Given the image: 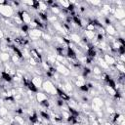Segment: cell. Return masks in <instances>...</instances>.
I'll use <instances>...</instances> for the list:
<instances>
[{
	"label": "cell",
	"instance_id": "6da1fadb",
	"mask_svg": "<svg viewBox=\"0 0 125 125\" xmlns=\"http://www.w3.org/2000/svg\"><path fill=\"white\" fill-rule=\"evenodd\" d=\"M42 88L46 93H48L50 95H56L57 94V88H56V86H54V84L50 80L44 81L42 84Z\"/></svg>",
	"mask_w": 125,
	"mask_h": 125
},
{
	"label": "cell",
	"instance_id": "7a4b0ae2",
	"mask_svg": "<svg viewBox=\"0 0 125 125\" xmlns=\"http://www.w3.org/2000/svg\"><path fill=\"white\" fill-rule=\"evenodd\" d=\"M42 33H43L42 30L39 28H31L28 31V35H29L30 39H32V40H37L40 37H42Z\"/></svg>",
	"mask_w": 125,
	"mask_h": 125
},
{
	"label": "cell",
	"instance_id": "3957f363",
	"mask_svg": "<svg viewBox=\"0 0 125 125\" xmlns=\"http://www.w3.org/2000/svg\"><path fill=\"white\" fill-rule=\"evenodd\" d=\"M21 21L23 22V24H29L31 22V17L29 16V14L26 12V11H21L19 13V16H18Z\"/></svg>",
	"mask_w": 125,
	"mask_h": 125
},
{
	"label": "cell",
	"instance_id": "277c9868",
	"mask_svg": "<svg viewBox=\"0 0 125 125\" xmlns=\"http://www.w3.org/2000/svg\"><path fill=\"white\" fill-rule=\"evenodd\" d=\"M103 104H104V102L99 97H96L92 100V109L95 111H99L100 108L103 106Z\"/></svg>",
	"mask_w": 125,
	"mask_h": 125
},
{
	"label": "cell",
	"instance_id": "5b68a950",
	"mask_svg": "<svg viewBox=\"0 0 125 125\" xmlns=\"http://www.w3.org/2000/svg\"><path fill=\"white\" fill-rule=\"evenodd\" d=\"M57 62V67H56L57 71H59L62 75H68L70 73V70L65 66V64H62V63H61L59 62Z\"/></svg>",
	"mask_w": 125,
	"mask_h": 125
},
{
	"label": "cell",
	"instance_id": "8992f818",
	"mask_svg": "<svg viewBox=\"0 0 125 125\" xmlns=\"http://www.w3.org/2000/svg\"><path fill=\"white\" fill-rule=\"evenodd\" d=\"M104 62L109 66V65H114L116 62H115V58L110 55V54H105L104 55Z\"/></svg>",
	"mask_w": 125,
	"mask_h": 125
},
{
	"label": "cell",
	"instance_id": "52a82bcc",
	"mask_svg": "<svg viewBox=\"0 0 125 125\" xmlns=\"http://www.w3.org/2000/svg\"><path fill=\"white\" fill-rule=\"evenodd\" d=\"M115 17L118 19V20H124V17H125V11L123 8L121 7H118L115 9Z\"/></svg>",
	"mask_w": 125,
	"mask_h": 125
},
{
	"label": "cell",
	"instance_id": "ba28073f",
	"mask_svg": "<svg viewBox=\"0 0 125 125\" xmlns=\"http://www.w3.org/2000/svg\"><path fill=\"white\" fill-rule=\"evenodd\" d=\"M30 81L32 82V84H33L37 89L40 88V87H42L43 81H42V78H41V77H39V76H35V77H33Z\"/></svg>",
	"mask_w": 125,
	"mask_h": 125
},
{
	"label": "cell",
	"instance_id": "9c48e42d",
	"mask_svg": "<svg viewBox=\"0 0 125 125\" xmlns=\"http://www.w3.org/2000/svg\"><path fill=\"white\" fill-rule=\"evenodd\" d=\"M66 55H67V57L68 58H70V59H76L77 58V55H76V52L71 48V47H67L66 48Z\"/></svg>",
	"mask_w": 125,
	"mask_h": 125
},
{
	"label": "cell",
	"instance_id": "30bf717a",
	"mask_svg": "<svg viewBox=\"0 0 125 125\" xmlns=\"http://www.w3.org/2000/svg\"><path fill=\"white\" fill-rule=\"evenodd\" d=\"M36 100H37V102H39V103H42L43 101H45V100H48V98H47V95L45 94V93H42V92H36Z\"/></svg>",
	"mask_w": 125,
	"mask_h": 125
},
{
	"label": "cell",
	"instance_id": "8fae6325",
	"mask_svg": "<svg viewBox=\"0 0 125 125\" xmlns=\"http://www.w3.org/2000/svg\"><path fill=\"white\" fill-rule=\"evenodd\" d=\"M104 30H105L106 33H107L108 35H110V36H112V35H114V34L116 33V29H115V27H114L112 24H108V25H106V27H105Z\"/></svg>",
	"mask_w": 125,
	"mask_h": 125
},
{
	"label": "cell",
	"instance_id": "7c38bea8",
	"mask_svg": "<svg viewBox=\"0 0 125 125\" xmlns=\"http://www.w3.org/2000/svg\"><path fill=\"white\" fill-rule=\"evenodd\" d=\"M30 57L33 58V59H35V60H40L41 61V56H40L38 50H36V49H31V51H30Z\"/></svg>",
	"mask_w": 125,
	"mask_h": 125
},
{
	"label": "cell",
	"instance_id": "4fadbf2b",
	"mask_svg": "<svg viewBox=\"0 0 125 125\" xmlns=\"http://www.w3.org/2000/svg\"><path fill=\"white\" fill-rule=\"evenodd\" d=\"M57 94L60 96V98L62 100V101H68L69 100V97L62 91H61L60 89H57Z\"/></svg>",
	"mask_w": 125,
	"mask_h": 125
},
{
	"label": "cell",
	"instance_id": "5bb4252c",
	"mask_svg": "<svg viewBox=\"0 0 125 125\" xmlns=\"http://www.w3.org/2000/svg\"><path fill=\"white\" fill-rule=\"evenodd\" d=\"M9 59H10L9 53H7V52H2V53H0V61H1V62H8Z\"/></svg>",
	"mask_w": 125,
	"mask_h": 125
},
{
	"label": "cell",
	"instance_id": "9a60e30c",
	"mask_svg": "<svg viewBox=\"0 0 125 125\" xmlns=\"http://www.w3.org/2000/svg\"><path fill=\"white\" fill-rule=\"evenodd\" d=\"M1 76H2V78H3L6 82H11V81L13 80V77H12L8 72H6V71H3L2 74H1Z\"/></svg>",
	"mask_w": 125,
	"mask_h": 125
},
{
	"label": "cell",
	"instance_id": "2e32d148",
	"mask_svg": "<svg viewBox=\"0 0 125 125\" xmlns=\"http://www.w3.org/2000/svg\"><path fill=\"white\" fill-rule=\"evenodd\" d=\"M95 35H96L95 31L85 30V37H86V39H93L95 37Z\"/></svg>",
	"mask_w": 125,
	"mask_h": 125
},
{
	"label": "cell",
	"instance_id": "e0dca14e",
	"mask_svg": "<svg viewBox=\"0 0 125 125\" xmlns=\"http://www.w3.org/2000/svg\"><path fill=\"white\" fill-rule=\"evenodd\" d=\"M114 65H115V67L117 68V70H119L122 74L124 73V71H125V67H124L123 63H121V62H117V63H115Z\"/></svg>",
	"mask_w": 125,
	"mask_h": 125
},
{
	"label": "cell",
	"instance_id": "ac0fdd59",
	"mask_svg": "<svg viewBox=\"0 0 125 125\" xmlns=\"http://www.w3.org/2000/svg\"><path fill=\"white\" fill-rule=\"evenodd\" d=\"M70 40H72L73 42H75V43H79L80 42V40H81V38L77 35V34H71L70 35Z\"/></svg>",
	"mask_w": 125,
	"mask_h": 125
},
{
	"label": "cell",
	"instance_id": "d6986e66",
	"mask_svg": "<svg viewBox=\"0 0 125 125\" xmlns=\"http://www.w3.org/2000/svg\"><path fill=\"white\" fill-rule=\"evenodd\" d=\"M92 71L94 72V74H97V75H101L102 74V69L99 66H94Z\"/></svg>",
	"mask_w": 125,
	"mask_h": 125
},
{
	"label": "cell",
	"instance_id": "ffe728a7",
	"mask_svg": "<svg viewBox=\"0 0 125 125\" xmlns=\"http://www.w3.org/2000/svg\"><path fill=\"white\" fill-rule=\"evenodd\" d=\"M100 65L103 67V68H108V65L104 62V60H102V59H100Z\"/></svg>",
	"mask_w": 125,
	"mask_h": 125
},
{
	"label": "cell",
	"instance_id": "44dd1931",
	"mask_svg": "<svg viewBox=\"0 0 125 125\" xmlns=\"http://www.w3.org/2000/svg\"><path fill=\"white\" fill-rule=\"evenodd\" d=\"M79 89H80L82 92H85V93H86V92H88V90H89V88H88V86H87V84H86V83H85L84 85H82L81 87H79Z\"/></svg>",
	"mask_w": 125,
	"mask_h": 125
},
{
	"label": "cell",
	"instance_id": "7402d4cb",
	"mask_svg": "<svg viewBox=\"0 0 125 125\" xmlns=\"http://www.w3.org/2000/svg\"><path fill=\"white\" fill-rule=\"evenodd\" d=\"M12 61H13V62H15V63H18V62H19V61H20V58L14 54V55L12 56Z\"/></svg>",
	"mask_w": 125,
	"mask_h": 125
},
{
	"label": "cell",
	"instance_id": "603a6c76",
	"mask_svg": "<svg viewBox=\"0 0 125 125\" xmlns=\"http://www.w3.org/2000/svg\"><path fill=\"white\" fill-rule=\"evenodd\" d=\"M8 113V109L5 107H0V114L1 115H6Z\"/></svg>",
	"mask_w": 125,
	"mask_h": 125
},
{
	"label": "cell",
	"instance_id": "cb8c5ba5",
	"mask_svg": "<svg viewBox=\"0 0 125 125\" xmlns=\"http://www.w3.org/2000/svg\"><path fill=\"white\" fill-rule=\"evenodd\" d=\"M40 115H41L44 119H47V120H48V119H49V117H50V116H49V114H48L47 112H44V111H41V112H40Z\"/></svg>",
	"mask_w": 125,
	"mask_h": 125
},
{
	"label": "cell",
	"instance_id": "d4e9b609",
	"mask_svg": "<svg viewBox=\"0 0 125 125\" xmlns=\"http://www.w3.org/2000/svg\"><path fill=\"white\" fill-rule=\"evenodd\" d=\"M3 37H4V33H3V31H2V30H0V40H1Z\"/></svg>",
	"mask_w": 125,
	"mask_h": 125
},
{
	"label": "cell",
	"instance_id": "484cf974",
	"mask_svg": "<svg viewBox=\"0 0 125 125\" xmlns=\"http://www.w3.org/2000/svg\"><path fill=\"white\" fill-rule=\"evenodd\" d=\"M93 125H100V124H99V122L97 120H94L93 121Z\"/></svg>",
	"mask_w": 125,
	"mask_h": 125
}]
</instances>
